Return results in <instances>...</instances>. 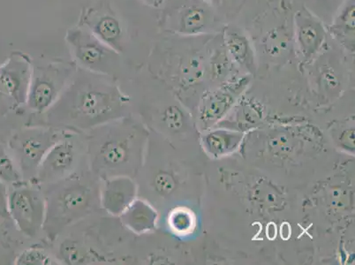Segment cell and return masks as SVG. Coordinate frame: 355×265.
I'll use <instances>...</instances> for the list:
<instances>
[{
	"instance_id": "1",
	"label": "cell",
	"mask_w": 355,
	"mask_h": 265,
	"mask_svg": "<svg viewBox=\"0 0 355 265\" xmlns=\"http://www.w3.org/2000/svg\"><path fill=\"white\" fill-rule=\"evenodd\" d=\"M131 96L121 89L118 80L77 67L56 103L28 125L61 130L86 132L133 114Z\"/></svg>"
},
{
	"instance_id": "2",
	"label": "cell",
	"mask_w": 355,
	"mask_h": 265,
	"mask_svg": "<svg viewBox=\"0 0 355 265\" xmlns=\"http://www.w3.org/2000/svg\"><path fill=\"white\" fill-rule=\"evenodd\" d=\"M88 167L100 180L137 178L144 166L150 139L147 126L133 114L85 134Z\"/></svg>"
},
{
	"instance_id": "3",
	"label": "cell",
	"mask_w": 355,
	"mask_h": 265,
	"mask_svg": "<svg viewBox=\"0 0 355 265\" xmlns=\"http://www.w3.org/2000/svg\"><path fill=\"white\" fill-rule=\"evenodd\" d=\"M101 180L86 168L60 182L41 187L45 200L43 232L56 241L70 226L101 211Z\"/></svg>"
},
{
	"instance_id": "4",
	"label": "cell",
	"mask_w": 355,
	"mask_h": 265,
	"mask_svg": "<svg viewBox=\"0 0 355 265\" xmlns=\"http://www.w3.org/2000/svg\"><path fill=\"white\" fill-rule=\"evenodd\" d=\"M66 132L45 126L28 125L12 135L8 151L24 180L34 182L42 161Z\"/></svg>"
},
{
	"instance_id": "5",
	"label": "cell",
	"mask_w": 355,
	"mask_h": 265,
	"mask_svg": "<svg viewBox=\"0 0 355 265\" xmlns=\"http://www.w3.org/2000/svg\"><path fill=\"white\" fill-rule=\"evenodd\" d=\"M77 69L73 60H58L32 64L26 108L34 115L43 114L59 99Z\"/></svg>"
},
{
	"instance_id": "6",
	"label": "cell",
	"mask_w": 355,
	"mask_h": 265,
	"mask_svg": "<svg viewBox=\"0 0 355 265\" xmlns=\"http://www.w3.org/2000/svg\"><path fill=\"white\" fill-rule=\"evenodd\" d=\"M88 167L85 135L67 131L38 168L34 182L40 187L60 182Z\"/></svg>"
},
{
	"instance_id": "7",
	"label": "cell",
	"mask_w": 355,
	"mask_h": 265,
	"mask_svg": "<svg viewBox=\"0 0 355 265\" xmlns=\"http://www.w3.org/2000/svg\"><path fill=\"white\" fill-rule=\"evenodd\" d=\"M66 40L77 67L117 79L121 69V54L83 26L70 28Z\"/></svg>"
},
{
	"instance_id": "8",
	"label": "cell",
	"mask_w": 355,
	"mask_h": 265,
	"mask_svg": "<svg viewBox=\"0 0 355 265\" xmlns=\"http://www.w3.org/2000/svg\"><path fill=\"white\" fill-rule=\"evenodd\" d=\"M8 212L19 232L26 237L37 238L43 232L45 219L43 189L27 180L8 186Z\"/></svg>"
},
{
	"instance_id": "9",
	"label": "cell",
	"mask_w": 355,
	"mask_h": 265,
	"mask_svg": "<svg viewBox=\"0 0 355 265\" xmlns=\"http://www.w3.org/2000/svg\"><path fill=\"white\" fill-rule=\"evenodd\" d=\"M80 26L94 34L103 43L123 55L128 49V30L121 14L108 0H99L83 8Z\"/></svg>"
},
{
	"instance_id": "10",
	"label": "cell",
	"mask_w": 355,
	"mask_h": 265,
	"mask_svg": "<svg viewBox=\"0 0 355 265\" xmlns=\"http://www.w3.org/2000/svg\"><path fill=\"white\" fill-rule=\"evenodd\" d=\"M33 60L28 55L15 51L0 66V92L8 96L16 108L25 106L30 87Z\"/></svg>"
},
{
	"instance_id": "11",
	"label": "cell",
	"mask_w": 355,
	"mask_h": 265,
	"mask_svg": "<svg viewBox=\"0 0 355 265\" xmlns=\"http://www.w3.org/2000/svg\"><path fill=\"white\" fill-rule=\"evenodd\" d=\"M137 197V182L134 178L117 176L101 180L100 205L110 215L121 216Z\"/></svg>"
},
{
	"instance_id": "12",
	"label": "cell",
	"mask_w": 355,
	"mask_h": 265,
	"mask_svg": "<svg viewBox=\"0 0 355 265\" xmlns=\"http://www.w3.org/2000/svg\"><path fill=\"white\" fill-rule=\"evenodd\" d=\"M119 218L125 228L138 235L153 231L157 224V212L153 206L139 196Z\"/></svg>"
},
{
	"instance_id": "13",
	"label": "cell",
	"mask_w": 355,
	"mask_h": 265,
	"mask_svg": "<svg viewBox=\"0 0 355 265\" xmlns=\"http://www.w3.org/2000/svg\"><path fill=\"white\" fill-rule=\"evenodd\" d=\"M0 180L11 186L24 182V178L12 160L8 148L0 144Z\"/></svg>"
},
{
	"instance_id": "14",
	"label": "cell",
	"mask_w": 355,
	"mask_h": 265,
	"mask_svg": "<svg viewBox=\"0 0 355 265\" xmlns=\"http://www.w3.org/2000/svg\"><path fill=\"white\" fill-rule=\"evenodd\" d=\"M202 9L192 8L184 15L182 26L184 31H195L201 28L205 24V15Z\"/></svg>"
},
{
	"instance_id": "15",
	"label": "cell",
	"mask_w": 355,
	"mask_h": 265,
	"mask_svg": "<svg viewBox=\"0 0 355 265\" xmlns=\"http://www.w3.org/2000/svg\"><path fill=\"white\" fill-rule=\"evenodd\" d=\"M160 121L166 126L171 131L180 130L183 126V116L182 112L176 106H169L164 110L161 115Z\"/></svg>"
},
{
	"instance_id": "16",
	"label": "cell",
	"mask_w": 355,
	"mask_h": 265,
	"mask_svg": "<svg viewBox=\"0 0 355 265\" xmlns=\"http://www.w3.org/2000/svg\"><path fill=\"white\" fill-rule=\"evenodd\" d=\"M17 264H51V259L50 257H48L47 254H45L44 251L35 250H28L24 252V253L19 255L17 260H16Z\"/></svg>"
},
{
	"instance_id": "17",
	"label": "cell",
	"mask_w": 355,
	"mask_h": 265,
	"mask_svg": "<svg viewBox=\"0 0 355 265\" xmlns=\"http://www.w3.org/2000/svg\"><path fill=\"white\" fill-rule=\"evenodd\" d=\"M300 40L306 50H314L318 42V32L311 25L305 26L300 33Z\"/></svg>"
},
{
	"instance_id": "18",
	"label": "cell",
	"mask_w": 355,
	"mask_h": 265,
	"mask_svg": "<svg viewBox=\"0 0 355 265\" xmlns=\"http://www.w3.org/2000/svg\"><path fill=\"white\" fill-rule=\"evenodd\" d=\"M190 216L188 213L184 211L176 210L170 216V225L176 232H185L187 228H189Z\"/></svg>"
},
{
	"instance_id": "19",
	"label": "cell",
	"mask_w": 355,
	"mask_h": 265,
	"mask_svg": "<svg viewBox=\"0 0 355 265\" xmlns=\"http://www.w3.org/2000/svg\"><path fill=\"white\" fill-rule=\"evenodd\" d=\"M229 50L236 59L243 60L248 53V44L243 38L232 37L228 43Z\"/></svg>"
},
{
	"instance_id": "20",
	"label": "cell",
	"mask_w": 355,
	"mask_h": 265,
	"mask_svg": "<svg viewBox=\"0 0 355 265\" xmlns=\"http://www.w3.org/2000/svg\"><path fill=\"white\" fill-rule=\"evenodd\" d=\"M0 218L11 221L8 212V186L0 180Z\"/></svg>"
},
{
	"instance_id": "21",
	"label": "cell",
	"mask_w": 355,
	"mask_h": 265,
	"mask_svg": "<svg viewBox=\"0 0 355 265\" xmlns=\"http://www.w3.org/2000/svg\"><path fill=\"white\" fill-rule=\"evenodd\" d=\"M12 108H16L15 103L8 96L0 92V112L5 113Z\"/></svg>"
},
{
	"instance_id": "22",
	"label": "cell",
	"mask_w": 355,
	"mask_h": 265,
	"mask_svg": "<svg viewBox=\"0 0 355 265\" xmlns=\"http://www.w3.org/2000/svg\"><path fill=\"white\" fill-rule=\"evenodd\" d=\"M344 22L349 30H354V8L353 6L349 8V10L345 15Z\"/></svg>"
},
{
	"instance_id": "23",
	"label": "cell",
	"mask_w": 355,
	"mask_h": 265,
	"mask_svg": "<svg viewBox=\"0 0 355 265\" xmlns=\"http://www.w3.org/2000/svg\"><path fill=\"white\" fill-rule=\"evenodd\" d=\"M143 1L150 6H157L158 3L160 2V0H143Z\"/></svg>"
}]
</instances>
